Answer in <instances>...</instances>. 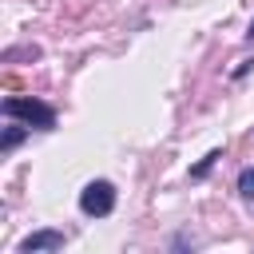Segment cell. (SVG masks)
I'll return each mask as SVG.
<instances>
[{
    "label": "cell",
    "mask_w": 254,
    "mask_h": 254,
    "mask_svg": "<svg viewBox=\"0 0 254 254\" xmlns=\"http://www.w3.org/2000/svg\"><path fill=\"white\" fill-rule=\"evenodd\" d=\"M4 115L24 119L28 127H40V131H52V127H56V111H52L48 103H40V99H24V95L4 99Z\"/></svg>",
    "instance_id": "cell-1"
},
{
    "label": "cell",
    "mask_w": 254,
    "mask_h": 254,
    "mask_svg": "<svg viewBox=\"0 0 254 254\" xmlns=\"http://www.w3.org/2000/svg\"><path fill=\"white\" fill-rule=\"evenodd\" d=\"M79 210H83V214H91V218L111 214V210H115V187H111L107 179L87 183V187L79 190Z\"/></svg>",
    "instance_id": "cell-2"
},
{
    "label": "cell",
    "mask_w": 254,
    "mask_h": 254,
    "mask_svg": "<svg viewBox=\"0 0 254 254\" xmlns=\"http://www.w3.org/2000/svg\"><path fill=\"white\" fill-rule=\"evenodd\" d=\"M16 250H20V254H32V250H64V234H60V230H36V234H28Z\"/></svg>",
    "instance_id": "cell-3"
},
{
    "label": "cell",
    "mask_w": 254,
    "mask_h": 254,
    "mask_svg": "<svg viewBox=\"0 0 254 254\" xmlns=\"http://www.w3.org/2000/svg\"><path fill=\"white\" fill-rule=\"evenodd\" d=\"M238 190H242L246 202H254V167H246V171L238 175Z\"/></svg>",
    "instance_id": "cell-4"
},
{
    "label": "cell",
    "mask_w": 254,
    "mask_h": 254,
    "mask_svg": "<svg viewBox=\"0 0 254 254\" xmlns=\"http://www.w3.org/2000/svg\"><path fill=\"white\" fill-rule=\"evenodd\" d=\"M214 159H222V151H210V155H206V159H202V163H198V167H194L190 175H194V179H202V175H206V171L214 167Z\"/></svg>",
    "instance_id": "cell-5"
},
{
    "label": "cell",
    "mask_w": 254,
    "mask_h": 254,
    "mask_svg": "<svg viewBox=\"0 0 254 254\" xmlns=\"http://www.w3.org/2000/svg\"><path fill=\"white\" fill-rule=\"evenodd\" d=\"M20 139H24V131H20V127H8V135H4V143H0V151H12V147H16Z\"/></svg>",
    "instance_id": "cell-6"
},
{
    "label": "cell",
    "mask_w": 254,
    "mask_h": 254,
    "mask_svg": "<svg viewBox=\"0 0 254 254\" xmlns=\"http://www.w3.org/2000/svg\"><path fill=\"white\" fill-rule=\"evenodd\" d=\"M250 36H254V20H250Z\"/></svg>",
    "instance_id": "cell-7"
}]
</instances>
